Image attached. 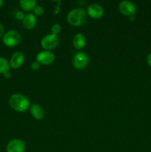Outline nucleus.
<instances>
[{
	"instance_id": "f257e3e1",
	"label": "nucleus",
	"mask_w": 151,
	"mask_h": 152,
	"mask_svg": "<svg viewBox=\"0 0 151 152\" xmlns=\"http://www.w3.org/2000/svg\"><path fill=\"white\" fill-rule=\"evenodd\" d=\"M10 108L17 112H25L30 107L29 99L22 94H14L9 99Z\"/></svg>"
},
{
	"instance_id": "f03ea898",
	"label": "nucleus",
	"mask_w": 151,
	"mask_h": 152,
	"mask_svg": "<svg viewBox=\"0 0 151 152\" xmlns=\"http://www.w3.org/2000/svg\"><path fill=\"white\" fill-rule=\"evenodd\" d=\"M87 12L81 8H75L71 10L67 16L68 22L74 27L81 26L87 21Z\"/></svg>"
},
{
	"instance_id": "7ed1b4c3",
	"label": "nucleus",
	"mask_w": 151,
	"mask_h": 152,
	"mask_svg": "<svg viewBox=\"0 0 151 152\" xmlns=\"http://www.w3.org/2000/svg\"><path fill=\"white\" fill-rule=\"evenodd\" d=\"M2 40L4 45L9 48H13L20 42L21 35L18 31L12 30L4 34L2 37Z\"/></svg>"
},
{
	"instance_id": "20e7f679",
	"label": "nucleus",
	"mask_w": 151,
	"mask_h": 152,
	"mask_svg": "<svg viewBox=\"0 0 151 152\" xmlns=\"http://www.w3.org/2000/svg\"><path fill=\"white\" fill-rule=\"evenodd\" d=\"M59 43V38L57 35L49 34L44 36L41 40V45L45 50H51L56 48Z\"/></svg>"
},
{
	"instance_id": "39448f33",
	"label": "nucleus",
	"mask_w": 151,
	"mask_h": 152,
	"mask_svg": "<svg viewBox=\"0 0 151 152\" xmlns=\"http://www.w3.org/2000/svg\"><path fill=\"white\" fill-rule=\"evenodd\" d=\"M89 63V56L84 52H78L73 58V65L78 70H82L87 66Z\"/></svg>"
},
{
	"instance_id": "423d86ee",
	"label": "nucleus",
	"mask_w": 151,
	"mask_h": 152,
	"mask_svg": "<svg viewBox=\"0 0 151 152\" xmlns=\"http://www.w3.org/2000/svg\"><path fill=\"white\" fill-rule=\"evenodd\" d=\"M36 59L40 65H49L55 60V55L50 50H42L37 53Z\"/></svg>"
},
{
	"instance_id": "0eeeda50",
	"label": "nucleus",
	"mask_w": 151,
	"mask_h": 152,
	"mask_svg": "<svg viewBox=\"0 0 151 152\" xmlns=\"http://www.w3.org/2000/svg\"><path fill=\"white\" fill-rule=\"evenodd\" d=\"M25 142L21 139H13L7 143L6 146L7 152H25Z\"/></svg>"
},
{
	"instance_id": "6e6552de",
	"label": "nucleus",
	"mask_w": 151,
	"mask_h": 152,
	"mask_svg": "<svg viewBox=\"0 0 151 152\" xmlns=\"http://www.w3.org/2000/svg\"><path fill=\"white\" fill-rule=\"evenodd\" d=\"M118 9L122 14L127 16H133L136 11V5L130 1H121L118 4Z\"/></svg>"
},
{
	"instance_id": "1a4fd4ad",
	"label": "nucleus",
	"mask_w": 151,
	"mask_h": 152,
	"mask_svg": "<svg viewBox=\"0 0 151 152\" xmlns=\"http://www.w3.org/2000/svg\"><path fill=\"white\" fill-rule=\"evenodd\" d=\"M87 14L93 19H100L104 15V9L100 4L97 3H93L87 7Z\"/></svg>"
},
{
	"instance_id": "9d476101",
	"label": "nucleus",
	"mask_w": 151,
	"mask_h": 152,
	"mask_svg": "<svg viewBox=\"0 0 151 152\" xmlns=\"http://www.w3.org/2000/svg\"><path fill=\"white\" fill-rule=\"evenodd\" d=\"M25 54L22 51H16L12 55L10 60V65L13 69H17L23 65L25 62Z\"/></svg>"
},
{
	"instance_id": "9b49d317",
	"label": "nucleus",
	"mask_w": 151,
	"mask_h": 152,
	"mask_svg": "<svg viewBox=\"0 0 151 152\" xmlns=\"http://www.w3.org/2000/svg\"><path fill=\"white\" fill-rule=\"evenodd\" d=\"M30 111L32 117L37 120H42L45 116L44 108L38 104H33L30 108Z\"/></svg>"
},
{
	"instance_id": "f8f14e48",
	"label": "nucleus",
	"mask_w": 151,
	"mask_h": 152,
	"mask_svg": "<svg viewBox=\"0 0 151 152\" xmlns=\"http://www.w3.org/2000/svg\"><path fill=\"white\" fill-rule=\"evenodd\" d=\"M36 17L33 13H28L27 14H25V18L22 20L23 26L28 30H31L34 28V27L36 25Z\"/></svg>"
},
{
	"instance_id": "ddd939ff",
	"label": "nucleus",
	"mask_w": 151,
	"mask_h": 152,
	"mask_svg": "<svg viewBox=\"0 0 151 152\" xmlns=\"http://www.w3.org/2000/svg\"><path fill=\"white\" fill-rule=\"evenodd\" d=\"M73 45L77 50L83 48L86 45V38L84 34L81 33L76 34L73 39Z\"/></svg>"
},
{
	"instance_id": "4468645a",
	"label": "nucleus",
	"mask_w": 151,
	"mask_h": 152,
	"mask_svg": "<svg viewBox=\"0 0 151 152\" xmlns=\"http://www.w3.org/2000/svg\"><path fill=\"white\" fill-rule=\"evenodd\" d=\"M19 4L22 9L25 11H32L37 5L36 0H21Z\"/></svg>"
},
{
	"instance_id": "2eb2a0df",
	"label": "nucleus",
	"mask_w": 151,
	"mask_h": 152,
	"mask_svg": "<svg viewBox=\"0 0 151 152\" xmlns=\"http://www.w3.org/2000/svg\"><path fill=\"white\" fill-rule=\"evenodd\" d=\"M10 62L4 57L0 56V74H5L6 72L10 71Z\"/></svg>"
},
{
	"instance_id": "dca6fc26",
	"label": "nucleus",
	"mask_w": 151,
	"mask_h": 152,
	"mask_svg": "<svg viewBox=\"0 0 151 152\" xmlns=\"http://www.w3.org/2000/svg\"><path fill=\"white\" fill-rule=\"evenodd\" d=\"M33 14L35 15V16H41V15H43V13H44V8H43L40 5H36L35 7H34L33 9Z\"/></svg>"
},
{
	"instance_id": "f3484780",
	"label": "nucleus",
	"mask_w": 151,
	"mask_h": 152,
	"mask_svg": "<svg viewBox=\"0 0 151 152\" xmlns=\"http://www.w3.org/2000/svg\"><path fill=\"white\" fill-rule=\"evenodd\" d=\"M61 30H62V28H61L59 24H54V25L51 27V34L58 36V34L61 32Z\"/></svg>"
},
{
	"instance_id": "a211bd4d",
	"label": "nucleus",
	"mask_w": 151,
	"mask_h": 152,
	"mask_svg": "<svg viewBox=\"0 0 151 152\" xmlns=\"http://www.w3.org/2000/svg\"><path fill=\"white\" fill-rule=\"evenodd\" d=\"M40 65H40V64L38 63L37 61H35V62H33L32 63H31L30 68H31V69L33 70V71H38V70L39 69Z\"/></svg>"
},
{
	"instance_id": "6ab92c4d",
	"label": "nucleus",
	"mask_w": 151,
	"mask_h": 152,
	"mask_svg": "<svg viewBox=\"0 0 151 152\" xmlns=\"http://www.w3.org/2000/svg\"><path fill=\"white\" fill-rule=\"evenodd\" d=\"M25 15L24 14V13L22 11H18L15 14V17L18 20H23V19L25 18Z\"/></svg>"
},
{
	"instance_id": "aec40b11",
	"label": "nucleus",
	"mask_w": 151,
	"mask_h": 152,
	"mask_svg": "<svg viewBox=\"0 0 151 152\" xmlns=\"http://www.w3.org/2000/svg\"><path fill=\"white\" fill-rule=\"evenodd\" d=\"M4 35V28L1 23H0V38L3 37V36Z\"/></svg>"
},
{
	"instance_id": "412c9836",
	"label": "nucleus",
	"mask_w": 151,
	"mask_h": 152,
	"mask_svg": "<svg viewBox=\"0 0 151 152\" xmlns=\"http://www.w3.org/2000/svg\"><path fill=\"white\" fill-rule=\"evenodd\" d=\"M147 63L151 67V53H150L147 55Z\"/></svg>"
},
{
	"instance_id": "4be33fe9",
	"label": "nucleus",
	"mask_w": 151,
	"mask_h": 152,
	"mask_svg": "<svg viewBox=\"0 0 151 152\" xmlns=\"http://www.w3.org/2000/svg\"><path fill=\"white\" fill-rule=\"evenodd\" d=\"M59 10H60V6L59 5L56 6V7H55V9H54V15L58 14L59 12Z\"/></svg>"
},
{
	"instance_id": "5701e85b",
	"label": "nucleus",
	"mask_w": 151,
	"mask_h": 152,
	"mask_svg": "<svg viewBox=\"0 0 151 152\" xmlns=\"http://www.w3.org/2000/svg\"><path fill=\"white\" fill-rule=\"evenodd\" d=\"M3 75H4V77H5L6 79H8V78H10V76H11V74H10V71H8V72H6L5 74H4Z\"/></svg>"
},
{
	"instance_id": "b1692460",
	"label": "nucleus",
	"mask_w": 151,
	"mask_h": 152,
	"mask_svg": "<svg viewBox=\"0 0 151 152\" xmlns=\"http://www.w3.org/2000/svg\"><path fill=\"white\" fill-rule=\"evenodd\" d=\"M3 4H4V1H3L2 0H0V7H2Z\"/></svg>"
}]
</instances>
